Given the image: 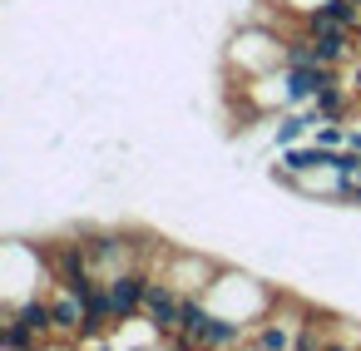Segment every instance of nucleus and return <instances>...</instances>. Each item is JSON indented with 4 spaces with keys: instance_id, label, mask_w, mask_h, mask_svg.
I'll return each instance as SVG.
<instances>
[{
    "instance_id": "obj_5",
    "label": "nucleus",
    "mask_w": 361,
    "mask_h": 351,
    "mask_svg": "<svg viewBox=\"0 0 361 351\" xmlns=\"http://www.w3.org/2000/svg\"><path fill=\"white\" fill-rule=\"evenodd\" d=\"M50 307H55V331H65V336H85V326H90V307H85L80 292H65V287H60V297H55Z\"/></svg>"
},
{
    "instance_id": "obj_4",
    "label": "nucleus",
    "mask_w": 361,
    "mask_h": 351,
    "mask_svg": "<svg viewBox=\"0 0 361 351\" xmlns=\"http://www.w3.org/2000/svg\"><path fill=\"white\" fill-rule=\"evenodd\" d=\"M307 35L317 45L322 65H341L351 55V25H326V20H307Z\"/></svg>"
},
{
    "instance_id": "obj_3",
    "label": "nucleus",
    "mask_w": 361,
    "mask_h": 351,
    "mask_svg": "<svg viewBox=\"0 0 361 351\" xmlns=\"http://www.w3.org/2000/svg\"><path fill=\"white\" fill-rule=\"evenodd\" d=\"M331 159H336V149H322V144H292V149H282V164L272 168V178L292 183V178H302V173L331 168Z\"/></svg>"
},
{
    "instance_id": "obj_6",
    "label": "nucleus",
    "mask_w": 361,
    "mask_h": 351,
    "mask_svg": "<svg viewBox=\"0 0 361 351\" xmlns=\"http://www.w3.org/2000/svg\"><path fill=\"white\" fill-rule=\"evenodd\" d=\"M351 94H356L351 85L331 80V85H322V90H317V99L307 104V114H312L317 124H322V119H346V104H351Z\"/></svg>"
},
{
    "instance_id": "obj_9",
    "label": "nucleus",
    "mask_w": 361,
    "mask_h": 351,
    "mask_svg": "<svg viewBox=\"0 0 361 351\" xmlns=\"http://www.w3.org/2000/svg\"><path fill=\"white\" fill-rule=\"evenodd\" d=\"M252 346L257 351H297V341H292V321H262L257 331H252Z\"/></svg>"
},
{
    "instance_id": "obj_7",
    "label": "nucleus",
    "mask_w": 361,
    "mask_h": 351,
    "mask_svg": "<svg viewBox=\"0 0 361 351\" xmlns=\"http://www.w3.org/2000/svg\"><path fill=\"white\" fill-rule=\"evenodd\" d=\"M307 20H326V25H361V6L356 0H322V6L307 11Z\"/></svg>"
},
{
    "instance_id": "obj_11",
    "label": "nucleus",
    "mask_w": 361,
    "mask_h": 351,
    "mask_svg": "<svg viewBox=\"0 0 361 351\" xmlns=\"http://www.w3.org/2000/svg\"><path fill=\"white\" fill-rule=\"evenodd\" d=\"M351 90H361V60H356V70H351Z\"/></svg>"
},
{
    "instance_id": "obj_14",
    "label": "nucleus",
    "mask_w": 361,
    "mask_h": 351,
    "mask_svg": "<svg viewBox=\"0 0 361 351\" xmlns=\"http://www.w3.org/2000/svg\"><path fill=\"white\" fill-rule=\"evenodd\" d=\"M356 6H361V0H356Z\"/></svg>"
},
{
    "instance_id": "obj_10",
    "label": "nucleus",
    "mask_w": 361,
    "mask_h": 351,
    "mask_svg": "<svg viewBox=\"0 0 361 351\" xmlns=\"http://www.w3.org/2000/svg\"><path fill=\"white\" fill-rule=\"evenodd\" d=\"M0 351H40V336H35V331H25V326L11 316L6 326H0Z\"/></svg>"
},
{
    "instance_id": "obj_1",
    "label": "nucleus",
    "mask_w": 361,
    "mask_h": 351,
    "mask_svg": "<svg viewBox=\"0 0 361 351\" xmlns=\"http://www.w3.org/2000/svg\"><path fill=\"white\" fill-rule=\"evenodd\" d=\"M144 316H149V326L154 331H178V316H183V292L164 277H149V287H144Z\"/></svg>"
},
{
    "instance_id": "obj_13",
    "label": "nucleus",
    "mask_w": 361,
    "mask_h": 351,
    "mask_svg": "<svg viewBox=\"0 0 361 351\" xmlns=\"http://www.w3.org/2000/svg\"><path fill=\"white\" fill-rule=\"evenodd\" d=\"M322 351H351V346H322Z\"/></svg>"
},
{
    "instance_id": "obj_12",
    "label": "nucleus",
    "mask_w": 361,
    "mask_h": 351,
    "mask_svg": "<svg viewBox=\"0 0 361 351\" xmlns=\"http://www.w3.org/2000/svg\"><path fill=\"white\" fill-rule=\"evenodd\" d=\"M351 203H356V208H361V178H356V183H351Z\"/></svg>"
},
{
    "instance_id": "obj_8",
    "label": "nucleus",
    "mask_w": 361,
    "mask_h": 351,
    "mask_svg": "<svg viewBox=\"0 0 361 351\" xmlns=\"http://www.w3.org/2000/svg\"><path fill=\"white\" fill-rule=\"evenodd\" d=\"M312 124H317V119H312L307 109H302V114H282V119L272 124V144H277V149H292V144H302V139L312 134Z\"/></svg>"
},
{
    "instance_id": "obj_2",
    "label": "nucleus",
    "mask_w": 361,
    "mask_h": 351,
    "mask_svg": "<svg viewBox=\"0 0 361 351\" xmlns=\"http://www.w3.org/2000/svg\"><path fill=\"white\" fill-rule=\"evenodd\" d=\"M90 262H94V272H129V267H139V242H129L124 233H94L90 242Z\"/></svg>"
}]
</instances>
